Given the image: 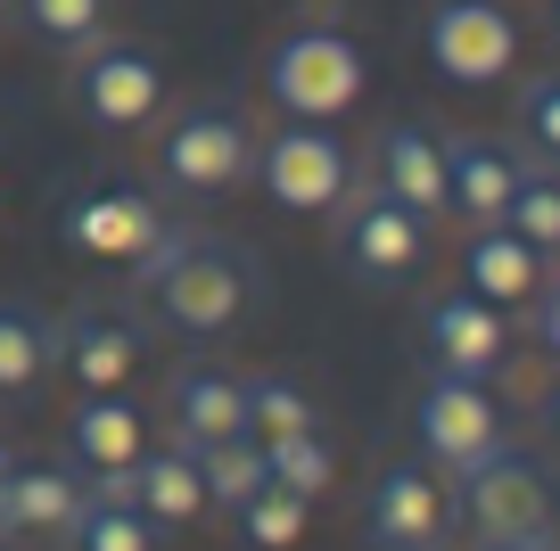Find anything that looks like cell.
Returning a JSON list of instances; mask_svg holds the SVG:
<instances>
[{
	"label": "cell",
	"instance_id": "f546056e",
	"mask_svg": "<svg viewBox=\"0 0 560 551\" xmlns=\"http://www.w3.org/2000/svg\"><path fill=\"white\" fill-rule=\"evenodd\" d=\"M536 338H544V354L560 362V263L544 272V289H536Z\"/></svg>",
	"mask_w": 560,
	"mask_h": 551
},
{
	"label": "cell",
	"instance_id": "52a82bcc",
	"mask_svg": "<svg viewBox=\"0 0 560 551\" xmlns=\"http://www.w3.org/2000/svg\"><path fill=\"white\" fill-rule=\"evenodd\" d=\"M454 518H462L454 469L387 461L380 478H371V502H363V543L371 551H445L454 543Z\"/></svg>",
	"mask_w": 560,
	"mask_h": 551
},
{
	"label": "cell",
	"instance_id": "8992f818",
	"mask_svg": "<svg viewBox=\"0 0 560 551\" xmlns=\"http://www.w3.org/2000/svg\"><path fill=\"white\" fill-rule=\"evenodd\" d=\"M420 50L438 67V83L494 91V83L520 74V17H511L503 0H429Z\"/></svg>",
	"mask_w": 560,
	"mask_h": 551
},
{
	"label": "cell",
	"instance_id": "ffe728a7",
	"mask_svg": "<svg viewBox=\"0 0 560 551\" xmlns=\"http://www.w3.org/2000/svg\"><path fill=\"white\" fill-rule=\"evenodd\" d=\"M83 494L91 485L58 461H9V478H0V502H9V527L18 535H67Z\"/></svg>",
	"mask_w": 560,
	"mask_h": 551
},
{
	"label": "cell",
	"instance_id": "7402d4cb",
	"mask_svg": "<svg viewBox=\"0 0 560 551\" xmlns=\"http://www.w3.org/2000/svg\"><path fill=\"white\" fill-rule=\"evenodd\" d=\"M67 543H74V551H158V543H165V527H158V518H140L124 494L91 485L83 511H74V527H67Z\"/></svg>",
	"mask_w": 560,
	"mask_h": 551
},
{
	"label": "cell",
	"instance_id": "2e32d148",
	"mask_svg": "<svg viewBox=\"0 0 560 551\" xmlns=\"http://www.w3.org/2000/svg\"><path fill=\"white\" fill-rule=\"evenodd\" d=\"M165 420H174V445H223V436H247V379H231V371H174L165 379Z\"/></svg>",
	"mask_w": 560,
	"mask_h": 551
},
{
	"label": "cell",
	"instance_id": "e0dca14e",
	"mask_svg": "<svg viewBox=\"0 0 560 551\" xmlns=\"http://www.w3.org/2000/svg\"><path fill=\"white\" fill-rule=\"evenodd\" d=\"M107 494H124L140 518H158L165 535L190 527L198 511H207V478H198V453L190 445H165V453H140L124 478H100Z\"/></svg>",
	"mask_w": 560,
	"mask_h": 551
},
{
	"label": "cell",
	"instance_id": "484cf974",
	"mask_svg": "<svg viewBox=\"0 0 560 551\" xmlns=\"http://www.w3.org/2000/svg\"><path fill=\"white\" fill-rule=\"evenodd\" d=\"M503 223L520 231L544 263H560V173H552V165H527V173H520V190H511V214H503Z\"/></svg>",
	"mask_w": 560,
	"mask_h": 551
},
{
	"label": "cell",
	"instance_id": "d6986e66",
	"mask_svg": "<svg viewBox=\"0 0 560 551\" xmlns=\"http://www.w3.org/2000/svg\"><path fill=\"white\" fill-rule=\"evenodd\" d=\"M544 272H552V263H544L511 223L470 231V247H462V289H478L487 305H527V296L544 289Z\"/></svg>",
	"mask_w": 560,
	"mask_h": 551
},
{
	"label": "cell",
	"instance_id": "7a4b0ae2",
	"mask_svg": "<svg viewBox=\"0 0 560 551\" xmlns=\"http://www.w3.org/2000/svg\"><path fill=\"white\" fill-rule=\"evenodd\" d=\"M256 116L247 99L214 91V99H190L174 124H158V181L174 198H223L256 173Z\"/></svg>",
	"mask_w": 560,
	"mask_h": 551
},
{
	"label": "cell",
	"instance_id": "836d02e7",
	"mask_svg": "<svg viewBox=\"0 0 560 551\" xmlns=\"http://www.w3.org/2000/svg\"><path fill=\"white\" fill-rule=\"evenodd\" d=\"M298 9H338V0H298Z\"/></svg>",
	"mask_w": 560,
	"mask_h": 551
},
{
	"label": "cell",
	"instance_id": "7c38bea8",
	"mask_svg": "<svg viewBox=\"0 0 560 551\" xmlns=\"http://www.w3.org/2000/svg\"><path fill=\"white\" fill-rule=\"evenodd\" d=\"M420 345H429V362L454 371V379H494L511 362V321H503V305H487L478 289H445L420 313Z\"/></svg>",
	"mask_w": 560,
	"mask_h": 551
},
{
	"label": "cell",
	"instance_id": "e575fe53",
	"mask_svg": "<svg viewBox=\"0 0 560 551\" xmlns=\"http://www.w3.org/2000/svg\"><path fill=\"white\" fill-rule=\"evenodd\" d=\"M0 478H9V445H0Z\"/></svg>",
	"mask_w": 560,
	"mask_h": 551
},
{
	"label": "cell",
	"instance_id": "8fae6325",
	"mask_svg": "<svg viewBox=\"0 0 560 551\" xmlns=\"http://www.w3.org/2000/svg\"><path fill=\"white\" fill-rule=\"evenodd\" d=\"M165 231L174 223L158 214V198L140 190V181H100V190L58 207V239H67L74 256H107V263H140Z\"/></svg>",
	"mask_w": 560,
	"mask_h": 551
},
{
	"label": "cell",
	"instance_id": "d6a6232c",
	"mask_svg": "<svg viewBox=\"0 0 560 551\" xmlns=\"http://www.w3.org/2000/svg\"><path fill=\"white\" fill-rule=\"evenodd\" d=\"M9 17H18V0H0V25H9Z\"/></svg>",
	"mask_w": 560,
	"mask_h": 551
},
{
	"label": "cell",
	"instance_id": "9a60e30c",
	"mask_svg": "<svg viewBox=\"0 0 560 551\" xmlns=\"http://www.w3.org/2000/svg\"><path fill=\"white\" fill-rule=\"evenodd\" d=\"M58 371H67L83 396H116L140 371V321L116 305H74L58 321Z\"/></svg>",
	"mask_w": 560,
	"mask_h": 551
},
{
	"label": "cell",
	"instance_id": "74e56055",
	"mask_svg": "<svg viewBox=\"0 0 560 551\" xmlns=\"http://www.w3.org/2000/svg\"><path fill=\"white\" fill-rule=\"evenodd\" d=\"M552 551H560V543H552Z\"/></svg>",
	"mask_w": 560,
	"mask_h": 551
},
{
	"label": "cell",
	"instance_id": "d590c367",
	"mask_svg": "<svg viewBox=\"0 0 560 551\" xmlns=\"http://www.w3.org/2000/svg\"><path fill=\"white\" fill-rule=\"evenodd\" d=\"M478 551H511V543H478Z\"/></svg>",
	"mask_w": 560,
	"mask_h": 551
},
{
	"label": "cell",
	"instance_id": "83f0119b",
	"mask_svg": "<svg viewBox=\"0 0 560 551\" xmlns=\"http://www.w3.org/2000/svg\"><path fill=\"white\" fill-rule=\"evenodd\" d=\"M520 149H527V165L560 173V67H544V74L520 83Z\"/></svg>",
	"mask_w": 560,
	"mask_h": 551
},
{
	"label": "cell",
	"instance_id": "9c48e42d",
	"mask_svg": "<svg viewBox=\"0 0 560 551\" xmlns=\"http://www.w3.org/2000/svg\"><path fill=\"white\" fill-rule=\"evenodd\" d=\"M67 99L100 132H140L165 116V58L149 42H91V50H74Z\"/></svg>",
	"mask_w": 560,
	"mask_h": 551
},
{
	"label": "cell",
	"instance_id": "1f68e13d",
	"mask_svg": "<svg viewBox=\"0 0 560 551\" xmlns=\"http://www.w3.org/2000/svg\"><path fill=\"white\" fill-rule=\"evenodd\" d=\"M9 535H18V527H9V502H0V543H9Z\"/></svg>",
	"mask_w": 560,
	"mask_h": 551
},
{
	"label": "cell",
	"instance_id": "603a6c76",
	"mask_svg": "<svg viewBox=\"0 0 560 551\" xmlns=\"http://www.w3.org/2000/svg\"><path fill=\"white\" fill-rule=\"evenodd\" d=\"M305 429H322L305 379H289V371L247 379V436H256V445H280V436H305Z\"/></svg>",
	"mask_w": 560,
	"mask_h": 551
},
{
	"label": "cell",
	"instance_id": "8d00e7d4",
	"mask_svg": "<svg viewBox=\"0 0 560 551\" xmlns=\"http://www.w3.org/2000/svg\"><path fill=\"white\" fill-rule=\"evenodd\" d=\"M552 25H560V0H552Z\"/></svg>",
	"mask_w": 560,
	"mask_h": 551
},
{
	"label": "cell",
	"instance_id": "6da1fadb",
	"mask_svg": "<svg viewBox=\"0 0 560 551\" xmlns=\"http://www.w3.org/2000/svg\"><path fill=\"white\" fill-rule=\"evenodd\" d=\"M132 289L158 305L165 329L182 338H223L256 305V263L240 239H207V231H165L149 256L132 263Z\"/></svg>",
	"mask_w": 560,
	"mask_h": 551
},
{
	"label": "cell",
	"instance_id": "4fadbf2b",
	"mask_svg": "<svg viewBox=\"0 0 560 551\" xmlns=\"http://www.w3.org/2000/svg\"><path fill=\"white\" fill-rule=\"evenodd\" d=\"M527 173L520 140H494V132H445V198H454V223L462 231H487L511 214V190Z\"/></svg>",
	"mask_w": 560,
	"mask_h": 551
},
{
	"label": "cell",
	"instance_id": "5bb4252c",
	"mask_svg": "<svg viewBox=\"0 0 560 551\" xmlns=\"http://www.w3.org/2000/svg\"><path fill=\"white\" fill-rule=\"evenodd\" d=\"M371 181H380L387 198H404L420 223H454V198H445V132L438 124H420V116L380 124V140H371Z\"/></svg>",
	"mask_w": 560,
	"mask_h": 551
},
{
	"label": "cell",
	"instance_id": "44dd1931",
	"mask_svg": "<svg viewBox=\"0 0 560 551\" xmlns=\"http://www.w3.org/2000/svg\"><path fill=\"white\" fill-rule=\"evenodd\" d=\"M58 371V321L42 305H0V403H34Z\"/></svg>",
	"mask_w": 560,
	"mask_h": 551
},
{
	"label": "cell",
	"instance_id": "ba28073f",
	"mask_svg": "<svg viewBox=\"0 0 560 551\" xmlns=\"http://www.w3.org/2000/svg\"><path fill=\"white\" fill-rule=\"evenodd\" d=\"M264 198H272L280 214H330L338 190L354 181V156L347 140L330 132V124H272V132L256 140V173H247Z\"/></svg>",
	"mask_w": 560,
	"mask_h": 551
},
{
	"label": "cell",
	"instance_id": "cb8c5ba5",
	"mask_svg": "<svg viewBox=\"0 0 560 551\" xmlns=\"http://www.w3.org/2000/svg\"><path fill=\"white\" fill-rule=\"evenodd\" d=\"M198 478H207V511H240L247 494L272 485L256 436H223V445H198Z\"/></svg>",
	"mask_w": 560,
	"mask_h": 551
},
{
	"label": "cell",
	"instance_id": "4dcf8cb0",
	"mask_svg": "<svg viewBox=\"0 0 560 551\" xmlns=\"http://www.w3.org/2000/svg\"><path fill=\"white\" fill-rule=\"evenodd\" d=\"M544 420H552V436H560V379H552V396H544Z\"/></svg>",
	"mask_w": 560,
	"mask_h": 551
},
{
	"label": "cell",
	"instance_id": "277c9868",
	"mask_svg": "<svg viewBox=\"0 0 560 551\" xmlns=\"http://www.w3.org/2000/svg\"><path fill=\"white\" fill-rule=\"evenodd\" d=\"M462 518L478 527V543H511V551H552L560 543V494L520 445H494L487 461H470L454 478Z\"/></svg>",
	"mask_w": 560,
	"mask_h": 551
},
{
	"label": "cell",
	"instance_id": "4316f807",
	"mask_svg": "<svg viewBox=\"0 0 560 551\" xmlns=\"http://www.w3.org/2000/svg\"><path fill=\"white\" fill-rule=\"evenodd\" d=\"M264 469H272V485H289V494H305V502H322V494L338 485V453L322 445V429L264 445Z\"/></svg>",
	"mask_w": 560,
	"mask_h": 551
},
{
	"label": "cell",
	"instance_id": "d4e9b609",
	"mask_svg": "<svg viewBox=\"0 0 560 551\" xmlns=\"http://www.w3.org/2000/svg\"><path fill=\"white\" fill-rule=\"evenodd\" d=\"M231 518H240V543L247 551H298L305 527H314V502L289 494V485H264V494H247Z\"/></svg>",
	"mask_w": 560,
	"mask_h": 551
},
{
	"label": "cell",
	"instance_id": "5b68a950",
	"mask_svg": "<svg viewBox=\"0 0 560 551\" xmlns=\"http://www.w3.org/2000/svg\"><path fill=\"white\" fill-rule=\"evenodd\" d=\"M429 231L438 223H420V214L404 207V198H387L371 173H354L347 190H338V207H330V247L363 289H404V280L429 263Z\"/></svg>",
	"mask_w": 560,
	"mask_h": 551
},
{
	"label": "cell",
	"instance_id": "f1b7e54d",
	"mask_svg": "<svg viewBox=\"0 0 560 551\" xmlns=\"http://www.w3.org/2000/svg\"><path fill=\"white\" fill-rule=\"evenodd\" d=\"M18 17L34 25L50 50H91L107 34V0H18Z\"/></svg>",
	"mask_w": 560,
	"mask_h": 551
},
{
	"label": "cell",
	"instance_id": "30bf717a",
	"mask_svg": "<svg viewBox=\"0 0 560 551\" xmlns=\"http://www.w3.org/2000/svg\"><path fill=\"white\" fill-rule=\"evenodd\" d=\"M412 429H420V453L438 469H470V461H487L494 445H511L503 436V403L487 396V379H454V371H438V379L420 387V403H412Z\"/></svg>",
	"mask_w": 560,
	"mask_h": 551
},
{
	"label": "cell",
	"instance_id": "3957f363",
	"mask_svg": "<svg viewBox=\"0 0 560 551\" xmlns=\"http://www.w3.org/2000/svg\"><path fill=\"white\" fill-rule=\"evenodd\" d=\"M264 91H272L280 116L338 124L371 91V58H363V42L338 34V25H289V34H272V50H264Z\"/></svg>",
	"mask_w": 560,
	"mask_h": 551
},
{
	"label": "cell",
	"instance_id": "ac0fdd59",
	"mask_svg": "<svg viewBox=\"0 0 560 551\" xmlns=\"http://www.w3.org/2000/svg\"><path fill=\"white\" fill-rule=\"evenodd\" d=\"M67 453H74V469H83L91 485H100V478H124V469L149 453V429H140V412L124 403V387H116V396H74V412H67Z\"/></svg>",
	"mask_w": 560,
	"mask_h": 551
}]
</instances>
